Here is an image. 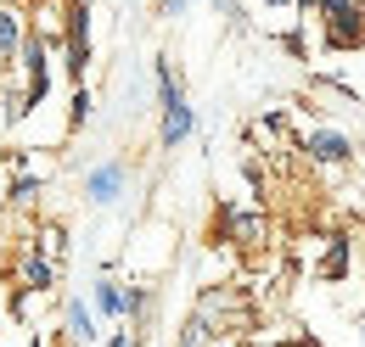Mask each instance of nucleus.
Instances as JSON below:
<instances>
[{"label": "nucleus", "mask_w": 365, "mask_h": 347, "mask_svg": "<svg viewBox=\"0 0 365 347\" xmlns=\"http://www.w3.org/2000/svg\"><path fill=\"white\" fill-rule=\"evenodd\" d=\"M191 314L214 331V342H253L259 331V303H253V286L242 280H220V286H202Z\"/></svg>", "instance_id": "nucleus-1"}, {"label": "nucleus", "mask_w": 365, "mask_h": 347, "mask_svg": "<svg viewBox=\"0 0 365 347\" xmlns=\"http://www.w3.org/2000/svg\"><path fill=\"white\" fill-rule=\"evenodd\" d=\"M208 241L242 252L247 263H259L275 247V218L264 213L259 202H220V208H214V224H208Z\"/></svg>", "instance_id": "nucleus-2"}, {"label": "nucleus", "mask_w": 365, "mask_h": 347, "mask_svg": "<svg viewBox=\"0 0 365 347\" xmlns=\"http://www.w3.org/2000/svg\"><path fill=\"white\" fill-rule=\"evenodd\" d=\"M152 79H158V146L175 151V146H185V134L197 129V112L185 101V85H180V73H175L169 56L152 62Z\"/></svg>", "instance_id": "nucleus-3"}, {"label": "nucleus", "mask_w": 365, "mask_h": 347, "mask_svg": "<svg viewBox=\"0 0 365 347\" xmlns=\"http://www.w3.org/2000/svg\"><path fill=\"white\" fill-rule=\"evenodd\" d=\"M298 151H304V163H315V169H343V163L354 157V140L343 129H309V134H298Z\"/></svg>", "instance_id": "nucleus-4"}, {"label": "nucleus", "mask_w": 365, "mask_h": 347, "mask_svg": "<svg viewBox=\"0 0 365 347\" xmlns=\"http://www.w3.org/2000/svg\"><path fill=\"white\" fill-rule=\"evenodd\" d=\"M23 247H29V252H40L51 269H68V258H73V235H68V224H62V218H40V224L29 230V241H23Z\"/></svg>", "instance_id": "nucleus-5"}, {"label": "nucleus", "mask_w": 365, "mask_h": 347, "mask_svg": "<svg viewBox=\"0 0 365 347\" xmlns=\"http://www.w3.org/2000/svg\"><path fill=\"white\" fill-rule=\"evenodd\" d=\"M124 185H130V163H124V157H107V163H96V169L85 174V202L113 208V202L124 196Z\"/></svg>", "instance_id": "nucleus-6"}, {"label": "nucleus", "mask_w": 365, "mask_h": 347, "mask_svg": "<svg viewBox=\"0 0 365 347\" xmlns=\"http://www.w3.org/2000/svg\"><path fill=\"white\" fill-rule=\"evenodd\" d=\"M29 34L40 45H51V50H62V40H68V6L62 0H34L29 6Z\"/></svg>", "instance_id": "nucleus-7"}, {"label": "nucleus", "mask_w": 365, "mask_h": 347, "mask_svg": "<svg viewBox=\"0 0 365 347\" xmlns=\"http://www.w3.org/2000/svg\"><path fill=\"white\" fill-rule=\"evenodd\" d=\"M23 40H29V6L0 0V73H11V68H17Z\"/></svg>", "instance_id": "nucleus-8"}, {"label": "nucleus", "mask_w": 365, "mask_h": 347, "mask_svg": "<svg viewBox=\"0 0 365 347\" xmlns=\"http://www.w3.org/2000/svg\"><path fill=\"white\" fill-rule=\"evenodd\" d=\"M91 308L107 314L113 325H124V319H130V286H124L118 274H101V280L91 286Z\"/></svg>", "instance_id": "nucleus-9"}, {"label": "nucleus", "mask_w": 365, "mask_h": 347, "mask_svg": "<svg viewBox=\"0 0 365 347\" xmlns=\"http://www.w3.org/2000/svg\"><path fill=\"white\" fill-rule=\"evenodd\" d=\"M56 274H62V269H51L40 252H29V247L17 252V286H23L29 297H51V292H56Z\"/></svg>", "instance_id": "nucleus-10"}, {"label": "nucleus", "mask_w": 365, "mask_h": 347, "mask_svg": "<svg viewBox=\"0 0 365 347\" xmlns=\"http://www.w3.org/2000/svg\"><path fill=\"white\" fill-rule=\"evenodd\" d=\"M101 331H96V308L85 303V297H68V308H62V342L68 347H91Z\"/></svg>", "instance_id": "nucleus-11"}, {"label": "nucleus", "mask_w": 365, "mask_h": 347, "mask_svg": "<svg viewBox=\"0 0 365 347\" xmlns=\"http://www.w3.org/2000/svg\"><path fill=\"white\" fill-rule=\"evenodd\" d=\"M46 196V174H11L0 185V208H34Z\"/></svg>", "instance_id": "nucleus-12"}, {"label": "nucleus", "mask_w": 365, "mask_h": 347, "mask_svg": "<svg viewBox=\"0 0 365 347\" xmlns=\"http://www.w3.org/2000/svg\"><path fill=\"white\" fill-rule=\"evenodd\" d=\"M315 274L320 280H343L349 274V235H326V252H320Z\"/></svg>", "instance_id": "nucleus-13"}, {"label": "nucleus", "mask_w": 365, "mask_h": 347, "mask_svg": "<svg viewBox=\"0 0 365 347\" xmlns=\"http://www.w3.org/2000/svg\"><path fill=\"white\" fill-rule=\"evenodd\" d=\"M175 347H214V331H208L197 314H185L180 331H175Z\"/></svg>", "instance_id": "nucleus-14"}, {"label": "nucleus", "mask_w": 365, "mask_h": 347, "mask_svg": "<svg viewBox=\"0 0 365 347\" xmlns=\"http://www.w3.org/2000/svg\"><path fill=\"white\" fill-rule=\"evenodd\" d=\"M85 124H91V90L73 85V95H68V134H79Z\"/></svg>", "instance_id": "nucleus-15"}, {"label": "nucleus", "mask_w": 365, "mask_h": 347, "mask_svg": "<svg viewBox=\"0 0 365 347\" xmlns=\"http://www.w3.org/2000/svg\"><path fill=\"white\" fill-rule=\"evenodd\" d=\"M101 347H140V342H135V331H130V325H118V331H113Z\"/></svg>", "instance_id": "nucleus-16"}, {"label": "nucleus", "mask_w": 365, "mask_h": 347, "mask_svg": "<svg viewBox=\"0 0 365 347\" xmlns=\"http://www.w3.org/2000/svg\"><path fill=\"white\" fill-rule=\"evenodd\" d=\"M185 6H191V0H158V17H180Z\"/></svg>", "instance_id": "nucleus-17"}, {"label": "nucleus", "mask_w": 365, "mask_h": 347, "mask_svg": "<svg viewBox=\"0 0 365 347\" xmlns=\"http://www.w3.org/2000/svg\"><path fill=\"white\" fill-rule=\"evenodd\" d=\"M275 347H320V342L309 336V331H298V336H287V342H275Z\"/></svg>", "instance_id": "nucleus-18"}, {"label": "nucleus", "mask_w": 365, "mask_h": 347, "mask_svg": "<svg viewBox=\"0 0 365 347\" xmlns=\"http://www.w3.org/2000/svg\"><path fill=\"white\" fill-rule=\"evenodd\" d=\"M264 6H270V11H287V6H292V0H264Z\"/></svg>", "instance_id": "nucleus-19"}, {"label": "nucleus", "mask_w": 365, "mask_h": 347, "mask_svg": "<svg viewBox=\"0 0 365 347\" xmlns=\"http://www.w3.org/2000/svg\"><path fill=\"white\" fill-rule=\"evenodd\" d=\"M29 347H51V342H46V336H29Z\"/></svg>", "instance_id": "nucleus-20"}, {"label": "nucleus", "mask_w": 365, "mask_h": 347, "mask_svg": "<svg viewBox=\"0 0 365 347\" xmlns=\"http://www.w3.org/2000/svg\"><path fill=\"white\" fill-rule=\"evenodd\" d=\"M214 347H253V342H214Z\"/></svg>", "instance_id": "nucleus-21"}, {"label": "nucleus", "mask_w": 365, "mask_h": 347, "mask_svg": "<svg viewBox=\"0 0 365 347\" xmlns=\"http://www.w3.org/2000/svg\"><path fill=\"white\" fill-rule=\"evenodd\" d=\"M62 6H91V0H62Z\"/></svg>", "instance_id": "nucleus-22"}, {"label": "nucleus", "mask_w": 365, "mask_h": 347, "mask_svg": "<svg viewBox=\"0 0 365 347\" xmlns=\"http://www.w3.org/2000/svg\"><path fill=\"white\" fill-rule=\"evenodd\" d=\"M0 163H6V146H0Z\"/></svg>", "instance_id": "nucleus-23"}, {"label": "nucleus", "mask_w": 365, "mask_h": 347, "mask_svg": "<svg viewBox=\"0 0 365 347\" xmlns=\"http://www.w3.org/2000/svg\"><path fill=\"white\" fill-rule=\"evenodd\" d=\"M360 336H365V319H360Z\"/></svg>", "instance_id": "nucleus-24"}]
</instances>
